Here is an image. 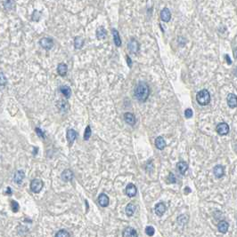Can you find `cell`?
Returning a JSON list of instances; mask_svg holds the SVG:
<instances>
[{
  "instance_id": "obj_38",
  "label": "cell",
  "mask_w": 237,
  "mask_h": 237,
  "mask_svg": "<svg viewBox=\"0 0 237 237\" xmlns=\"http://www.w3.org/2000/svg\"><path fill=\"white\" fill-rule=\"evenodd\" d=\"M226 61H227V63H228V64H231L232 61H231V60L228 58V55H226Z\"/></svg>"
},
{
  "instance_id": "obj_3",
  "label": "cell",
  "mask_w": 237,
  "mask_h": 237,
  "mask_svg": "<svg viewBox=\"0 0 237 237\" xmlns=\"http://www.w3.org/2000/svg\"><path fill=\"white\" fill-rule=\"evenodd\" d=\"M43 185H44V184H43L41 179H33L31 183V191L33 192V193L38 194V193H39V192L41 191V189L43 188Z\"/></svg>"
},
{
  "instance_id": "obj_27",
  "label": "cell",
  "mask_w": 237,
  "mask_h": 237,
  "mask_svg": "<svg viewBox=\"0 0 237 237\" xmlns=\"http://www.w3.org/2000/svg\"><path fill=\"white\" fill-rule=\"evenodd\" d=\"M4 6L6 7V9L7 10H11L13 9V7L15 6V2L13 0H6L4 2Z\"/></svg>"
},
{
  "instance_id": "obj_12",
  "label": "cell",
  "mask_w": 237,
  "mask_h": 237,
  "mask_svg": "<svg viewBox=\"0 0 237 237\" xmlns=\"http://www.w3.org/2000/svg\"><path fill=\"white\" fill-rule=\"evenodd\" d=\"M110 199L105 194H101L98 196V203L102 207H107L109 205Z\"/></svg>"
},
{
  "instance_id": "obj_16",
  "label": "cell",
  "mask_w": 237,
  "mask_h": 237,
  "mask_svg": "<svg viewBox=\"0 0 237 237\" xmlns=\"http://www.w3.org/2000/svg\"><path fill=\"white\" fill-rule=\"evenodd\" d=\"M61 179L64 181H70L73 179V172L69 169L63 171V172L61 173Z\"/></svg>"
},
{
  "instance_id": "obj_21",
  "label": "cell",
  "mask_w": 237,
  "mask_h": 237,
  "mask_svg": "<svg viewBox=\"0 0 237 237\" xmlns=\"http://www.w3.org/2000/svg\"><path fill=\"white\" fill-rule=\"evenodd\" d=\"M176 166H177L178 171H179L182 175H184V174L185 173V171L188 170V164H187L185 162H179Z\"/></svg>"
},
{
  "instance_id": "obj_36",
  "label": "cell",
  "mask_w": 237,
  "mask_h": 237,
  "mask_svg": "<svg viewBox=\"0 0 237 237\" xmlns=\"http://www.w3.org/2000/svg\"><path fill=\"white\" fill-rule=\"evenodd\" d=\"M5 83H6V79H5L3 72H1V85L4 86V85H5Z\"/></svg>"
},
{
  "instance_id": "obj_28",
  "label": "cell",
  "mask_w": 237,
  "mask_h": 237,
  "mask_svg": "<svg viewBox=\"0 0 237 237\" xmlns=\"http://www.w3.org/2000/svg\"><path fill=\"white\" fill-rule=\"evenodd\" d=\"M54 237H70V234L66 230L61 229L56 233V235H55Z\"/></svg>"
},
{
  "instance_id": "obj_23",
  "label": "cell",
  "mask_w": 237,
  "mask_h": 237,
  "mask_svg": "<svg viewBox=\"0 0 237 237\" xmlns=\"http://www.w3.org/2000/svg\"><path fill=\"white\" fill-rule=\"evenodd\" d=\"M60 91L67 99H69L70 97V95H71V90H70V88L69 86H67V85H61V87H60Z\"/></svg>"
},
{
  "instance_id": "obj_24",
  "label": "cell",
  "mask_w": 237,
  "mask_h": 237,
  "mask_svg": "<svg viewBox=\"0 0 237 237\" xmlns=\"http://www.w3.org/2000/svg\"><path fill=\"white\" fill-rule=\"evenodd\" d=\"M24 177H25V174H24L23 171H18L15 174V181L17 184H21L23 182Z\"/></svg>"
},
{
  "instance_id": "obj_33",
  "label": "cell",
  "mask_w": 237,
  "mask_h": 237,
  "mask_svg": "<svg viewBox=\"0 0 237 237\" xmlns=\"http://www.w3.org/2000/svg\"><path fill=\"white\" fill-rule=\"evenodd\" d=\"M184 115H185L186 118H191L192 116H193V110H192L191 108L185 109V111H184Z\"/></svg>"
},
{
  "instance_id": "obj_2",
  "label": "cell",
  "mask_w": 237,
  "mask_h": 237,
  "mask_svg": "<svg viewBox=\"0 0 237 237\" xmlns=\"http://www.w3.org/2000/svg\"><path fill=\"white\" fill-rule=\"evenodd\" d=\"M196 100L201 106H206L210 101V94L208 90L203 89L200 91L196 95Z\"/></svg>"
},
{
  "instance_id": "obj_5",
  "label": "cell",
  "mask_w": 237,
  "mask_h": 237,
  "mask_svg": "<svg viewBox=\"0 0 237 237\" xmlns=\"http://www.w3.org/2000/svg\"><path fill=\"white\" fill-rule=\"evenodd\" d=\"M217 132L219 134V135H226L228 132H229V126L227 123H220L217 125Z\"/></svg>"
},
{
  "instance_id": "obj_31",
  "label": "cell",
  "mask_w": 237,
  "mask_h": 237,
  "mask_svg": "<svg viewBox=\"0 0 237 237\" xmlns=\"http://www.w3.org/2000/svg\"><path fill=\"white\" fill-rule=\"evenodd\" d=\"M11 207H12L14 212H17L18 210H19V204H18V203L16 201H12L11 202Z\"/></svg>"
},
{
  "instance_id": "obj_6",
  "label": "cell",
  "mask_w": 237,
  "mask_h": 237,
  "mask_svg": "<svg viewBox=\"0 0 237 237\" xmlns=\"http://www.w3.org/2000/svg\"><path fill=\"white\" fill-rule=\"evenodd\" d=\"M139 47H140V46H139V43H138L136 39H130L129 43V45H128V48H129V52L131 54H138V51H139Z\"/></svg>"
},
{
  "instance_id": "obj_11",
  "label": "cell",
  "mask_w": 237,
  "mask_h": 237,
  "mask_svg": "<svg viewBox=\"0 0 237 237\" xmlns=\"http://www.w3.org/2000/svg\"><path fill=\"white\" fill-rule=\"evenodd\" d=\"M124 120H125V122L127 123L128 124L132 125V126L136 123V117H135V115H133L132 113H129V112H127V113L124 114Z\"/></svg>"
},
{
  "instance_id": "obj_25",
  "label": "cell",
  "mask_w": 237,
  "mask_h": 237,
  "mask_svg": "<svg viewBox=\"0 0 237 237\" xmlns=\"http://www.w3.org/2000/svg\"><path fill=\"white\" fill-rule=\"evenodd\" d=\"M135 211H136V206L133 203H129L126 207V214L129 217H131L135 213Z\"/></svg>"
},
{
  "instance_id": "obj_9",
  "label": "cell",
  "mask_w": 237,
  "mask_h": 237,
  "mask_svg": "<svg viewBox=\"0 0 237 237\" xmlns=\"http://www.w3.org/2000/svg\"><path fill=\"white\" fill-rule=\"evenodd\" d=\"M161 19L162 22H168L170 21V19H171V13L168 10V8L165 7L161 10Z\"/></svg>"
},
{
  "instance_id": "obj_18",
  "label": "cell",
  "mask_w": 237,
  "mask_h": 237,
  "mask_svg": "<svg viewBox=\"0 0 237 237\" xmlns=\"http://www.w3.org/2000/svg\"><path fill=\"white\" fill-rule=\"evenodd\" d=\"M112 36H113V40H114L115 46L120 47V46H121V39L119 32H118L117 30H115V29H112Z\"/></svg>"
},
{
  "instance_id": "obj_34",
  "label": "cell",
  "mask_w": 237,
  "mask_h": 237,
  "mask_svg": "<svg viewBox=\"0 0 237 237\" xmlns=\"http://www.w3.org/2000/svg\"><path fill=\"white\" fill-rule=\"evenodd\" d=\"M168 179L169 180L170 183H176V178L175 175L173 173H169V175L168 177Z\"/></svg>"
},
{
  "instance_id": "obj_32",
  "label": "cell",
  "mask_w": 237,
  "mask_h": 237,
  "mask_svg": "<svg viewBox=\"0 0 237 237\" xmlns=\"http://www.w3.org/2000/svg\"><path fill=\"white\" fill-rule=\"evenodd\" d=\"M39 14L40 13L38 11H34L33 14H32V20L35 21V22H38V20H39V18H40V14Z\"/></svg>"
},
{
  "instance_id": "obj_10",
  "label": "cell",
  "mask_w": 237,
  "mask_h": 237,
  "mask_svg": "<svg viewBox=\"0 0 237 237\" xmlns=\"http://www.w3.org/2000/svg\"><path fill=\"white\" fill-rule=\"evenodd\" d=\"M123 237H138V232L131 227H126L123 231Z\"/></svg>"
},
{
  "instance_id": "obj_1",
  "label": "cell",
  "mask_w": 237,
  "mask_h": 237,
  "mask_svg": "<svg viewBox=\"0 0 237 237\" xmlns=\"http://www.w3.org/2000/svg\"><path fill=\"white\" fill-rule=\"evenodd\" d=\"M150 94V88L146 82H139L135 88V97L138 101L145 102Z\"/></svg>"
},
{
  "instance_id": "obj_4",
  "label": "cell",
  "mask_w": 237,
  "mask_h": 237,
  "mask_svg": "<svg viewBox=\"0 0 237 237\" xmlns=\"http://www.w3.org/2000/svg\"><path fill=\"white\" fill-rule=\"evenodd\" d=\"M39 45L45 50H50L54 46V41H53V39L48 38H44L40 39Z\"/></svg>"
},
{
  "instance_id": "obj_35",
  "label": "cell",
  "mask_w": 237,
  "mask_h": 237,
  "mask_svg": "<svg viewBox=\"0 0 237 237\" xmlns=\"http://www.w3.org/2000/svg\"><path fill=\"white\" fill-rule=\"evenodd\" d=\"M36 132H37V134H38V136L40 137V138L42 139H45V134H44V132L40 130L39 128H36Z\"/></svg>"
},
{
  "instance_id": "obj_26",
  "label": "cell",
  "mask_w": 237,
  "mask_h": 237,
  "mask_svg": "<svg viewBox=\"0 0 237 237\" xmlns=\"http://www.w3.org/2000/svg\"><path fill=\"white\" fill-rule=\"evenodd\" d=\"M84 39L82 38L81 37H77L75 40H74V46L76 49H80L82 48V46H84Z\"/></svg>"
},
{
  "instance_id": "obj_13",
  "label": "cell",
  "mask_w": 237,
  "mask_h": 237,
  "mask_svg": "<svg viewBox=\"0 0 237 237\" xmlns=\"http://www.w3.org/2000/svg\"><path fill=\"white\" fill-rule=\"evenodd\" d=\"M77 138V132L73 129H70L67 131V139L69 142V145L71 146L73 144L74 140Z\"/></svg>"
},
{
  "instance_id": "obj_8",
  "label": "cell",
  "mask_w": 237,
  "mask_h": 237,
  "mask_svg": "<svg viewBox=\"0 0 237 237\" xmlns=\"http://www.w3.org/2000/svg\"><path fill=\"white\" fill-rule=\"evenodd\" d=\"M138 193V189H137V187L134 185V184L130 183L126 187V194L129 197H134L136 196Z\"/></svg>"
},
{
  "instance_id": "obj_7",
  "label": "cell",
  "mask_w": 237,
  "mask_h": 237,
  "mask_svg": "<svg viewBox=\"0 0 237 237\" xmlns=\"http://www.w3.org/2000/svg\"><path fill=\"white\" fill-rule=\"evenodd\" d=\"M226 101H227V105L229 106L231 108H235L237 107V96L234 93H229L227 95L226 98Z\"/></svg>"
},
{
  "instance_id": "obj_14",
  "label": "cell",
  "mask_w": 237,
  "mask_h": 237,
  "mask_svg": "<svg viewBox=\"0 0 237 237\" xmlns=\"http://www.w3.org/2000/svg\"><path fill=\"white\" fill-rule=\"evenodd\" d=\"M154 211L157 216H162L166 211V205L163 203H159L158 204H156Z\"/></svg>"
},
{
  "instance_id": "obj_22",
  "label": "cell",
  "mask_w": 237,
  "mask_h": 237,
  "mask_svg": "<svg viewBox=\"0 0 237 237\" xmlns=\"http://www.w3.org/2000/svg\"><path fill=\"white\" fill-rule=\"evenodd\" d=\"M155 146L158 149L162 150L166 147V141L164 140V139L162 137H158L155 139Z\"/></svg>"
},
{
  "instance_id": "obj_15",
  "label": "cell",
  "mask_w": 237,
  "mask_h": 237,
  "mask_svg": "<svg viewBox=\"0 0 237 237\" xmlns=\"http://www.w3.org/2000/svg\"><path fill=\"white\" fill-rule=\"evenodd\" d=\"M67 71H68V67H67L66 64H64V63H60V64H58V66H57V72H58V74H59L61 77L66 76Z\"/></svg>"
},
{
  "instance_id": "obj_29",
  "label": "cell",
  "mask_w": 237,
  "mask_h": 237,
  "mask_svg": "<svg viewBox=\"0 0 237 237\" xmlns=\"http://www.w3.org/2000/svg\"><path fill=\"white\" fill-rule=\"evenodd\" d=\"M91 128H90V126L89 125H87V128H86V130H85V133H84V139L85 140H87V139H89L90 138V136H91Z\"/></svg>"
},
{
  "instance_id": "obj_19",
  "label": "cell",
  "mask_w": 237,
  "mask_h": 237,
  "mask_svg": "<svg viewBox=\"0 0 237 237\" xmlns=\"http://www.w3.org/2000/svg\"><path fill=\"white\" fill-rule=\"evenodd\" d=\"M228 227H229V225L226 221H220L218 225V229L222 234H226L228 230Z\"/></svg>"
},
{
  "instance_id": "obj_37",
  "label": "cell",
  "mask_w": 237,
  "mask_h": 237,
  "mask_svg": "<svg viewBox=\"0 0 237 237\" xmlns=\"http://www.w3.org/2000/svg\"><path fill=\"white\" fill-rule=\"evenodd\" d=\"M127 62H128V64L129 65V67L131 68V65H132V61H131V59H130L129 56H127Z\"/></svg>"
},
{
  "instance_id": "obj_42",
  "label": "cell",
  "mask_w": 237,
  "mask_h": 237,
  "mask_svg": "<svg viewBox=\"0 0 237 237\" xmlns=\"http://www.w3.org/2000/svg\"><path fill=\"white\" fill-rule=\"evenodd\" d=\"M235 76H237V69H235Z\"/></svg>"
},
{
  "instance_id": "obj_40",
  "label": "cell",
  "mask_w": 237,
  "mask_h": 237,
  "mask_svg": "<svg viewBox=\"0 0 237 237\" xmlns=\"http://www.w3.org/2000/svg\"><path fill=\"white\" fill-rule=\"evenodd\" d=\"M6 194H8L9 195H11L12 192H11V188H10V187H7V190H6Z\"/></svg>"
},
{
  "instance_id": "obj_39",
  "label": "cell",
  "mask_w": 237,
  "mask_h": 237,
  "mask_svg": "<svg viewBox=\"0 0 237 237\" xmlns=\"http://www.w3.org/2000/svg\"><path fill=\"white\" fill-rule=\"evenodd\" d=\"M234 56H235V57L237 59V47L235 49V50H234Z\"/></svg>"
},
{
  "instance_id": "obj_30",
  "label": "cell",
  "mask_w": 237,
  "mask_h": 237,
  "mask_svg": "<svg viewBox=\"0 0 237 237\" xmlns=\"http://www.w3.org/2000/svg\"><path fill=\"white\" fill-rule=\"evenodd\" d=\"M154 233H155V230H154L153 227L149 226V227H147L146 228V234L148 236H153V235H154Z\"/></svg>"
},
{
  "instance_id": "obj_41",
  "label": "cell",
  "mask_w": 237,
  "mask_h": 237,
  "mask_svg": "<svg viewBox=\"0 0 237 237\" xmlns=\"http://www.w3.org/2000/svg\"><path fill=\"white\" fill-rule=\"evenodd\" d=\"M184 192H185V193H190L191 190H190V188H189V187H186V188L184 189Z\"/></svg>"
},
{
  "instance_id": "obj_20",
  "label": "cell",
  "mask_w": 237,
  "mask_h": 237,
  "mask_svg": "<svg viewBox=\"0 0 237 237\" xmlns=\"http://www.w3.org/2000/svg\"><path fill=\"white\" fill-rule=\"evenodd\" d=\"M106 35H107V32L105 30V29L104 27H100L96 30V38L99 40H102V39H104L106 38Z\"/></svg>"
},
{
  "instance_id": "obj_17",
  "label": "cell",
  "mask_w": 237,
  "mask_h": 237,
  "mask_svg": "<svg viewBox=\"0 0 237 237\" xmlns=\"http://www.w3.org/2000/svg\"><path fill=\"white\" fill-rule=\"evenodd\" d=\"M213 172H214L215 176L217 177V178H218V179H220L225 174V168L222 165H217L213 169Z\"/></svg>"
}]
</instances>
